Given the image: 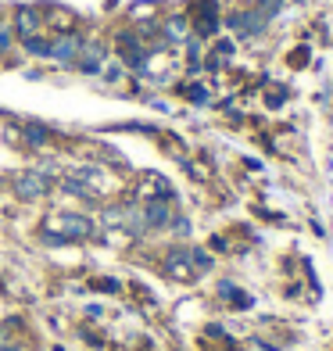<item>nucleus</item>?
Masks as SVG:
<instances>
[{"mask_svg": "<svg viewBox=\"0 0 333 351\" xmlns=\"http://www.w3.org/2000/svg\"><path fill=\"white\" fill-rule=\"evenodd\" d=\"M25 136H29V143H36V147H40V143H47V140H51V133H47L43 130V125H25Z\"/></svg>", "mask_w": 333, "mask_h": 351, "instance_id": "obj_10", "label": "nucleus"}, {"mask_svg": "<svg viewBox=\"0 0 333 351\" xmlns=\"http://www.w3.org/2000/svg\"><path fill=\"white\" fill-rule=\"evenodd\" d=\"M83 36H75V33H69V36H58L54 43H51V58L58 61V65H72V61H79V54H83Z\"/></svg>", "mask_w": 333, "mask_h": 351, "instance_id": "obj_3", "label": "nucleus"}, {"mask_svg": "<svg viewBox=\"0 0 333 351\" xmlns=\"http://www.w3.org/2000/svg\"><path fill=\"white\" fill-rule=\"evenodd\" d=\"M0 351H22V348H14V344H0Z\"/></svg>", "mask_w": 333, "mask_h": 351, "instance_id": "obj_16", "label": "nucleus"}, {"mask_svg": "<svg viewBox=\"0 0 333 351\" xmlns=\"http://www.w3.org/2000/svg\"><path fill=\"white\" fill-rule=\"evenodd\" d=\"M51 230H58V241H86L93 233V222L83 215H54Z\"/></svg>", "mask_w": 333, "mask_h": 351, "instance_id": "obj_1", "label": "nucleus"}, {"mask_svg": "<svg viewBox=\"0 0 333 351\" xmlns=\"http://www.w3.org/2000/svg\"><path fill=\"white\" fill-rule=\"evenodd\" d=\"M101 61H104L101 47H83V54H79V69L93 75V72H101Z\"/></svg>", "mask_w": 333, "mask_h": 351, "instance_id": "obj_7", "label": "nucleus"}, {"mask_svg": "<svg viewBox=\"0 0 333 351\" xmlns=\"http://www.w3.org/2000/svg\"><path fill=\"white\" fill-rule=\"evenodd\" d=\"M186 97L194 104H204V101H208V90H204V86H186Z\"/></svg>", "mask_w": 333, "mask_h": 351, "instance_id": "obj_13", "label": "nucleus"}, {"mask_svg": "<svg viewBox=\"0 0 333 351\" xmlns=\"http://www.w3.org/2000/svg\"><path fill=\"white\" fill-rule=\"evenodd\" d=\"M61 190H69L72 197H90V186H83L79 180H65V183H61Z\"/></svg>", "mask_w": 333, "mask_h": 351, "instance_id": "obj_12", "label": "nucleus"}, {"mask_svg": "<svg viewBox=\"0 0 333 351\" xmlns=\"http://www.w3.org/2000/svg\"><path fill=\"white\" fill-rule=\"evenodd\" d=\"M11 43H14V29H11V22H0V54L11 51Z\"/></svg>", "mask_w": 333, "mask_h": 351, "instance_id": "obj_11", "label": "nucleus"}, {"mask_svg": "<svg viewBox=\"0 0 333 351\" xmlns=\"http://www.w3.org/2000/svg\"><path fill=\"white\" fill-rule=\"evenodd\" d=\"M0 341H4V330H0Z\"/></svg>", "mask_w": 333, "mask_h": 351, "instance_id": "obj_17", "label": "nucleus"}, {"mask_svg": "<svg viewBox=\"0 0 333 351\" xmlns=\"http://www.w3.org/2000/svg\"><path fill=\"white\" fill-rule=\"evenodd\" d=\"M190 269H194V258H190V251H172L169 254V273L176 280H190Z\"/></svg>", "mask_w": 333, "mask_h": 351, "instance_id": "obj_6", "label": "nucleus"}, {"mask_svg": "<svg viewBox=\"0 0 333 351\" xmlns=\"http://www.w3.org/2000/svg\"><path fill=\"white\" fill-rule=\"evenodd\" d=\"M47 190H51V180H47V176H40V172H18V176H14V194L25 197V201L43 197Z\"/></svg>", "mask_w": 333, "mask_h": 351, "instance_id": "obj_2", "label": "nucleus"}, {"mask_svg": "<svg viewBox=\"0 0 333 351\" xmlns=\"http://www.w3.org/2000/svg\"><path fill=\"white\" fill-rule=\"evenodd\" d=\"M93 291H108V294H115V291H119V280H93Z\"/></svg>", "mask_w": 333, "mask_h": 351, "instance_id": "obj_15", "label": "nucleus"}, {"mask_svg": "<svg viewBox=\"0 0 333 351\" xmlns=\"http://www.w3.org/2000/svg\"><path fill=\"white\" fill-rule=\"evenodd\" d=\"M190 258H194V265L201 269V273H204V269H212V258L204 251H190Z\"/></svg>", "mask_w": 333, "mask_h": 351, "instance_id": "obj_14", "label": "nucleus"}, {"mask_svg": "<svg viewBox=\"0 0 333 351\" xmlns=\"http://www.w3.org/2000/svg\"><path fill=\"white\" fill-rule=\"evenodd\" d=\"M140 219H144V226H151V230L169 226V222H172V208H169L165 201H147L144 212H140Z\"/></svg>", "mask_w": 333, "mask_h": 351, "instance_id": "obj_4", "label": "nucleus"}, {"mask_svg": "<svg viewBox=\"0 0 333 351\" xmlns=\"http://www.w3.org/2000/svg\"><path fill=\"white\" fill-rule=\"evenodd\" d=\"M11 29H14L22 40L33 36L36 29H40V11H36V8H18V11H14V25H11Z\"/></svg>", "mask_w": 333, "mask_h": 351, "instance_id": "obj_5", "label": "nucleus"}, {"mask_svg": "<svg viewBox=\"0 0 333 351\" xmlns=\"http://www.w3.org/2000/svg\"><path fill=\"white\" fill-rule=\"evenodd\" d=\"M219 294L230 301V305H236V308H251V294H244L241 287H233V283H222L219 287Z\"/></svg>", "mask_w": 333, "mask_h": 351, "instance_id": "obj_8", "label": "nucleus"}, {"mask_svg": "<svg viewBox=\"0 0 333 351\" xmlns=\"http://www.w3.org/2000/svg\"><path fill=\"white\" fill-rule=\"evenodd\" d=\"M51 43H54V40H47V36H36V33L22 40V47H25V51L33 54V58H51Z\"/></svg>", "mask_w": 333, "mask_h": 351, "instance_id": "obj_9", "label": "nucleus"}]
</instances>
